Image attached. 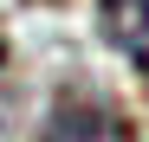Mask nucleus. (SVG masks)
<instances>
[{"label":"nucleus","mask_w":149,"mask_h":142,"mask_svg":"<svg viewBox=\"0 0 149 142\" xmlns=\"http://www.w3.org/2000/svg\"><path fill=\"white\" fill-rule=\"evenodd\" d=\"M39 142H136V136H130V123H123L104 97H91V90H65V97L52 103V116H45Z\"/></svg>","instance_id":"1"},{"label":"nucleus","mask_w":149,"mask_h":142,"mask_svg":"<svg viewBox=\"0 0 149 142\" xmlns=\"http://www.w3.org/2000/svg\"><path fill=\"white\" fill-rule=\"evenodd\" d=\"M97 32L117 52L149 58V0H97Z\"/></svg>","instance_id":"2"},{"label":"nucleus","mask_w":149,"mask_h":142,"mask_svg":"<svg viewBox=\"0 0 149 142\" xmlns=\"http://www.w3.org/2000/svg\"><path fill=\"white\" fill-rule=\"evenodd\" d=\"M0 65H7V45H0Z\"/></svg>","instance_id":"3"}]
</instances>
